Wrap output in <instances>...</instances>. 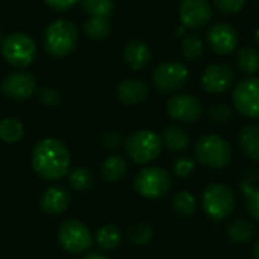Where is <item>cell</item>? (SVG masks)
I'll return each mask as SVG.
<instances>
[{
    "label": "cell",
    "instance_id": "33",
    "mask_svg": "<svg viewBox=\"0 0 259 259\" xmlns=\"http://www.w3.org/2000/svg\"><path fill=\"white\" fill-rule=\"evenodd\" d=\"M206 117L212 124H228L234 118V111L226 103H217L208 109Z\"/></svg>",
    "mask_w": 259,
    "mask_h": 259
},
{
    "label": "cell",
    "instance_id": "40",
    "mask_svg": "<svg viewBox=\"0 0 259 259\" xmlns=\"http://www.w3.org/2000/svg\"><path fill=\"white\" fill-rule=\"evenodd\" d=\"M83 259H109V258H106V256H105V255H102V253L91 252V253H88V255H87Z\"/></svg>",
    "mask_w": 259,
    "mask_h": 259
},
{
    "label": "cell",
    "instance_id": "32",
    "mask_svg": "<svg viewBox=\"0 0 259 259\" xmlns=\"http://www.w3.org/2000/svg\"><path fill=\"white\" fill-rule=\"evenodd\" d=\"M240 187L246 197V209L249 211V214L253 219L259 220V187H256L252 182L244 181V179L241 181Z\"/></svg>",
    "mask_w": 259,
    "mask_h": 259
},
{
    "label": "cell",
    "instance_id": "43",
    "mask_svg": "<svg viewBox=\"0 0 259 259\" xmlns=\"http://www.w3.org/2000/svg\"><path fill=\"white\" fill-rule=\"evenodd\" d=\"M2 39H3V38H2V30H0V41H2Z\"/></svg>",
    "mask_w": 259,
    "mask_h": 259
},
{
    "label": "cell",
    "instance_id": "27",
    "mask_svg": "<svg viewBox=\"0 0 259 259\" xmlns=\"http://www.w3.org/2000/svg\"><path fill=\"white\" fill-rule=\"evenodd\" d=\"M181 55L185 61H197L203 55V41L199 35H185L181 41Z\"/></svg>",
    "mask_w": 259,
    "mask_h": 259
},
{
    "label": "cell",
    "instance_id": "20",
    "mask_svg": "<svg viewBox=\"0 0 259 259\" xmlns=\"http://www.w3.org/2000/svg\"><path fill=\"white\" fill-rule=\"evenodd\" d=\"M121 238H123L121 237V231L114 223H106V225L100 226L97 229L96 235H94L96 244L103 252H112V250H115L121 244Z\"/></svg>",
    "mask_w": 259,
    "mask_h": 259
},
{
    "label": "cell",
    "instance_id": "8",
    "mask_svg": "<svg viewBox=\"0 0 259 259\" xmlns=\"http://www.w3.org/2000/svg\"><path fill=\"white\" fill-rule=\"evenodd\" d=\"M58 243L68 253H85L93 244V235L83 222L70 219L58 229Z\"/></svg>",
    "mask_w": 259,
    "mask_h": 259
},
{
    "label": "cell",
    "instance_id": "24",
    "mask_svg": "<svg viewBox=\"0 0 259 259\" xmlns=\"http://www.w3.org/2000/svg\"><path fill=\"white\" fill-rule=\"evenodd\" d=\"M235 62L243 74L252 76L259 70V52L252 46H244L238 49Z\"/></svg>",
    "mask_w": 259,
    "mask_h": 259
},
{
    "label": "cell",
    "instance_id": "17",
    "mask_svg": "<svg viewBox=\"0 0 259 259\" xmlns=\"http://www.w3.org/2000/svg\"><path fill=\"white\" fill-rule=\"evenodd\" d=\"M118 99L126 105H137L149 96V87L141 79H126L117 88Z\"/></svg>",
    "mask_w": 259,
    "mask_h": 259
},
{
    "label": "cell",
    "instance_id": "4",
    "mask_svg": "<svg viewBox=\"0 0 259 259\" xmlns=\"http://www.w3.org/2000/svg\"><path fill=\"white\" fill-rule=\"evenodd\" d=\"M171 176L161 167H146L134 179V190L150 200L165 197L171 190Z\"/></svg>",
    "mask_w": 259,
    "mask_h": 259
},
{
    "label": "cell",
    "instance_id": "29",
    "mask_svg": "<svg viewBox=\"0 0 259 259\" xmlns=\"http://www.w3.org/2000/svg\"><path fill=\"white\" fill-rule=\"evenodd\" d=\"M68 182L74 191H88L94 184L93 173L85 167H77L68 171Z\"/></svg>",
    "mask_w": 259,
    "mask_h": 259
},
{
    "label": "cell",
    "instance_id": "23",
    "mask_svg": "<svg viewBox=\"0 0 259 259\" xmlns=\"http://www.w3.org/2000/svg\"><path fill=\"white\" fill-rule=\"evenodd\" d=\"M255 226L244 220V219H237L234 222H231L226 228V235L228 238L235 243V244H244L249 243L253 237H255Z\"/></svg>",
    "mask_w": 259,
    "mask_h": 259
},
{
    "label": "cell",
    "instance_id": "42",
    "mask_svg": "<svg viewBox=\"0 0 259 259\" xmlns=\"http://www.w3.org/2000/svg\"><path fill=\"white\" fill-rule=\"evenodd\" d=\"M255 41L259 44V27L255 30Z\"/></svg>",
    "mask_w": 259,
    "mask_h": 259
},
{
    "label": "cell",
    "instance_id": "18",
    "mask_svg": "<svg viewBox=\"0 0 259 259\" xmlns=\"http://www.w3.org/2000/svg\"><path fill=\"white\" fill-rule=\"evenodd\" d=\"M123 59L132 70H141L152 61V52L147 44L141 41H131L123 50Z\"/></svg>",
    "mask_w": 259,
    "mask_h": 259
},
{
    "label": "cell",
    "instance_id": "19",
    "mask_svg": "<svg viewBox=\"0 0 259 259\" xmlns=\"http://www.w3.org/2000/svg\"><path fill=\"white\" fill-rule=\"evenodd\" d=\"M162 146L173 152V153H182L185 152L190 144H191V138L188 135V132L179 126H167L164 127L162 134L159 135Z\"/></svg>",
    "mask_w": 259,
    "mask_h": 259
},
{
    "label": "cell",
    "instance_id": "1",
    "mask_svg": "<svg viewBox=\"0 0 259 259\" xmlns=\"http://www.w3.org/2000/svg\"><path fill=\"white\" fill-rule=\"evenodd\" d=\"M71 156L67 146L58 138H42L32 152V167L44 181H58L68 175Z\"/></svg>",
    "mask_w": 259,
    "mask_h": 259
},
{
    "label": "cell",
    "instance_id": "25",
    "mask_svg": "<svg viewBox=\"0 0 259 259\" xmlns=\"http://www.w3.org/2000/svg\"><path fill=\"white\" fill-rule=\"evenodd\" d=\"M82 30L91 39H103L111 32V21L108 17H90L82 24Z\"/></svg>",
    "mask_w": 259,
    "mask_h": 259
},
{
    "label": "cell",
    "instance_id": "21",
    "mask_svg": "<svg viewBox=\"0 0 259 259\" xmlns=\"http://www.w3.org/2000/svg\"><path fill=\"white\" fill-rule=\"evenodd\" d=\"M240 147L243 153L252 159L259 162V124H247L240 131L238 135Z\"/></svg>",
    "mask_w": 259,
    "mask_h": 259
},
{
    "label": "cell",
    "instance_id": "7",
    "mask_svg": "<svg viewBox=\"0 0 259 259\" xmlns=\"http://www.w3.org/2000/svg\"><path fill=\"white\" fill-rule=\"evenodd\" d=\"M202 206L208 217L225 220L234 212L235 196L225 184H209L202 194Z\"/></svg>",
    "mask_w": 259,
    "mask_h": 259
},
{
    "label": "cell",
    "instance_id": "36",
    "mask_svg": "<svg viewBox=\"0 0 259 259\" xmlns=\"http://www.w3.org/2000/svg\"><path fill=\"white\" fill-rule=\"evenodd\" d=\"M38 99H39L41 103H44L47 106H55V105H58L61 102V94L55 88L46 87L38 93Z\"/></svg>",
    "mask_w": 259,
    "mask_h": 259
},
{
    "label": "cell",
    "instance_id": "9",
    "mask_svg": "<svg viewBox=\"0 0 259 259\" xmlns=\"http://www.w3.org/2000/svg\"><path fill=\"white\" fill-rule=\"evenodd\" d=\"M190 71L185 67V64L178 62V61H165L159 64L152 74L153 85L158 91L170 94L176 93L181 88L185 87L188 82Z\"/></svg>",
    "mask_w": 259,
    "mask_h": 259
},
{
    "label": "cell",
    "instance_id": "15",
    "mask_svg": "<svg viewBox=\"0 0 259 259\" xmlns=\"http://www.w3.org/2000/svg\"><path fill=\"white\" fill-rule=\"evenodd\" d=\"M206 41L217 55H231L238 46V32L229 23L219 21L209 27Z\"/></svg>",
    "mask_w": 259,
    "mask_h": 259
},
{
    "label": "cell",
    "instance_id": "22",
    "mask_svg": "<svg viewBox=\"0 0 259 259\" xmlns=\"http://www.w3.org/2000/svg\"><path fill=\"white\" fill-rule=\"evenodd\" d=\"M129 170V164L123 156L111 155L102 164V178L106 182H118L121 181Z\"/></svg>",
    "mask_w": 259,
    "mask_h": 259
},
{
    "label": "cell",
    "instance_id": "37",
    "mask_svg": "<svg viewBox=\"0 0 259 259\" xmlns=\"http://www.w3.org/2000/svg\"><path fill=\"white\" fill-rule=\"evenodd\" d=\"M102 144L109 150H117L123 144V135L117 131H108L102 135Z\"/></svg>",
    "mask_w": 259,
    "mask_h": 259
},
{
    "label": "cell",
    "instance_id": "14",
    "mask_svg": "<svg viewBox=\"0 0 259 259\" xmlns=\"http://www.w3.org/2000/svg\"><path fill=\"white\" fill-rule=\"evenodd\" d=\"M235 82V71L228 64H212L202 74V87L211 94L228 91Z\"/></svg>",
    "mask_w": 259,
    "mask_h": 259
},
{
    "label": "cell",
    "instance_id": "28",
    "mask_svg": "<svg viewBox=\"0 0 259 259\" xmlns=\"http://www.w3.org/2000/svg\"><path fill=\"white\" fill-rule=\"evenodd\" d=\"M24 127L18 118L8 117L0 121V140L5 143H17L23 138Z\"/></svg>",
    "mask_w": 259,
    "mask_h": 259
},
{
    "label": "cell",
    "instance_id": "41",
    "mask_svg": "<svg viewBox=\"0 0 259 259\" xmlns=\"http://www.w3.org/2000/svg\"><path fill=\"white\" fill-rule=\"evenodd\" d=\"M252 253H253V259H259V238L256 240V243L253 244V250H252Z\"/></svg>",
    "mask_w": 259,
    "mask_h": 259
},
{
    "label": "cell",
    "instance_id": "5",
    "mask_svg": "<svg viewBox=\"0 0 259 259\" xmlns=\"http://www.w3.org/2000/svg\"><path fill=\"white\" fill-rule=\"evenodd\" d=\"M2 56L3 59L15 67V68H24L33 62L36 58V46L33 39L26 33H11L2 39Z\"/></svg>",
    "mask_w": 259,
    "mask_h": 259
},
{
    "label": "cell",
    "instance_id": "2",
    "mask_svg": "<svg viewBox=\"0 0 259 259\" xmlns=\"http://www.w3.org/2000/svg\"><path fill=\"white\" fill-rule=\"evenodd\" d=\"M79 30L77 27L68 20H55L50 23L42 36L44 50L53 58H64L68 56L77 44Z\"/></svg>",
    "mask_w": 259,
    "mask_h": 259
},
{
    "label": "cell",
    "instance_id": "3",
    "mask_svg": "<svg viewBox=\"0 0 259 259\" xmlns=\"http://www.w3.org/2000/svg\"><path fill=\"white\" fill-rule=\"evenodd\" d=\"M194 153L197 161L212 170L226 168L232 161V149L229 143L215 134H208L196 141Z\"/></svg>",
    "mask_w": 259,
    "mask_h": 259
},
{
    "label": "cell",
    "instance_id": "30",
    "mask_svg": "<svg viewBox=\"0 0 259 259\" xmlns=\"http://www.w3.org/2000/svg\"><path fill=\"white\" fill-rule=\"evenodd\" d=\"M127 238L135 246H146L153 238V229L149 223H144V222L134 223L127 229Z\"/></svg>",
    "mask_w": 259,
    "mask_h": 259
},
{
    "label": "cell",
    "instance_id": "31",
    "mask_svg": "<svg viewBox=\"0 0 259 259\" xmlns=\"http://www.w3.org/2000/svg\"><path fill=\"white\" fill-rule=\"evenodd\" d=\"M82 9L90 17H111L114 12L112 0H80Z\"/></svg>",
    "mask_w": 259,
    "mask_h": 259
},
{
    "label": "cell",
    "instance_id": "6",
    "mask_svg": "<svg viewBox=\"0 0 259 259\" xmlns=\"http://www.w3.org/2000/svg\"><path fill=\"white\" fill-rule=\"evenodd\" d=\"M162 150L161 137L149 129L134 132L126 141V152L137 164H149L155 161Z\"/></svg>",
    "mask_w": 259,
    "mask_h": 259
},
{
    "label": "cell",
    "instance_id": "10",
    "mask_svg": "<svg viewBox=\"0 0 259 259\" xmlns=\"http://www.w3.org/2000/svg\"><path fill=\"white\" fill-rule=\"evenodd\" d=\"M234 108L246 118L259 120V77H247L235 85Z\"/></svg>",
    "mask_w": 259,
    "mask_h": 259
},
{
    "label": "cell",
    "instance_id": "11",
    "mask_svg": "<svg viewBox=\"0 0 259 259\" xmlns=\"http://www.w3.org/2000/svg\"><path fill=\"white\" fill-rule=\"evenodd\" d=\"M0 91L11 100L23 102L36 93V79L29 71H14L2 80Z\"/></svg>",
    "mask_w": 259,
    "mask_h": 259
},
{
    "label": "cell",
    "instance_id": "39",
    "mask_svg": "<svg viewBox=\"0 0 259 259\" xmlns=\"http://www.w3.org/2000/svg\"><path fill=\"white\" fill-rule=\"evenodd\" d=\"M259 179V170L256 167H249L244 170V181L256 184V181Z\"/></svg>",
    "mask_w": 259,
    "mask_h": 259
},
{
    "label": "cell",
    "instance_id": "26",
    "mask_svg": "<svg viewBox=\"0 0 259 259\" xmlns=\"http://www.w3.org/2000/svg\"><path fill=\"white\" fill-rule=\"evenodd\" d=\"M171 208L179 217H191L197 211V200L191 193L181 191L173 197Z\"/></svg>",
    "mask_w": 259,
    "mask_h": 259
},
{
    "label": "cell",
    "instance_id": "38",
    "mask_svg": "<svg viewBox=\"0 0 259 259\" xmlns=\"http://www.w3.org/2000/svg\"><path fill=\"white\" fill-rule=\"evenodd\" d=\"M44 2L55 11H67L73 5H76L79 0H44Z\"/></svg>",
    "mask_w": 259,
    "mask_h": 259
},
{
    "label": "cell",
    "instance_id": "13",
    "mask_svg": "<svg viewBox=\"0 0 259 259\" xmlns=\"http://www.w3.org/2000/svg\"><path fill=\"white\" fill-rule=\"evenodd\" d=\"M179 18L187 29H203L212 18L211 3L208 0H182L179 6Z\"/></svg>",
    "mask_w": 259,
    "mask_h": 259
},
{
    "label": "cell",
    "instance_id": "12",
    "mask_svg": "<svg viewBox=\"0 0 259 259\" xmlns=\"http://www.w3.org/2000/svg\"><path fill=\"white\" fill-rule=\"evenodd\" d=\"M168 115L182 124H194L202 115V103L193 94H175L167 103Z\"/></svg>",
    "mask_w": 259,
    "mask_h": 259
},
{
    "label": "cell",
    "instance_id": "35",
    "mask_svg": "<svg viewBox=\"0 0 259 259\" xmlns=\"http://www.w3.org/2000/svg\"><path fill=\"white\" fill-rule=\"evenodd\" d=\"M215 8L226 15H234L243 11L246 0H214Z\"/></svg>",
    "mask_w": 259,
    "mask_h": 259
},
{
    "label": "cell",
    "instance_id": "16",
    "mask_svg": "<svg viewBox=\"0 0 259 259\" xmlns=\"http://www.w3.org/2000/svg\"><path fill=\"white\" fill-rule=\"evenodd\" d=\"M70 205V194L64 187L53 185L47 188L39 200V206L44 214L49 215H61Z\"/></svg>",
    "mask_w": 259,
    "mask_h": 259
},
{
    "label": "cell",
    "instance_id": "34",
    "mask_svg": "<svg viewBox=\"0 0 259 259\" xmlns=\"http://www.w3.org/2000/svg\"><path fill=\"white\" fill-rule=\"evenodd\" d=\"M194 170H196V161L190 156H182L173 162V173L181 179L190 178Z\"/></svg>",
    "mask_w": 259,
    "mask_h": 259
}]
</instances>
